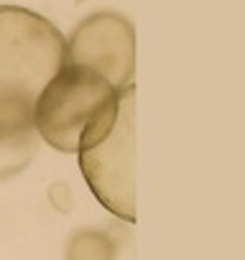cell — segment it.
I'll use <instances>...</instances> for the list:
<instances>
[{"instance_id":"277c9868","label":"cell","mask_w":245,"mask_h":260,"mask_svg":"<svg viewBox=\"0 0 245 260\" xmlns=\"http://www.w3.org/2000/svg\"><path fill=\"white\" fill-rule=\"evenodd\" d=\"M67 64L100 74L112 89L133 84L136 28L131 18L115 11H95L84 16L67 39Z\"/></svg>"},{"instance_id":"8992f818","label":"cell","mask_w":245,"mask_h":260,"mask_svg":"<svg viewBox=\"0 0 245 260\" xmlns=\"http://www.w3.org/2000/svg\"><path fill=\"white\" fill-rule=\"evenodd\" d=\"M67 260H115V242L102 230H79L67 242Z\"/></svg>"},{"instance_id":"7a4b0ae2","label":"cell","mask_w":245,"mask_h":260,"mask_svg":"<svg viewBox=\"0 0 245 260\" xmlns=\"http://www.w3.org/2000/svg\"><path fill=\"white\" fill-rule=\"evenodd\" d=\"M77 156L95 199L117 219L136 222V84L117 89L89 120Z\"/></svg>"},{"instance_id":"6da1fadb","label":"cell","mask_w":245,"mask_h":260,"mask_svg":"<svg viewBox=\"0 0 245 260\" xmlns=\"http://www.w3.org/2000/svg\"><path fill=\"white\" fill-rule=\"evenodd\" d=\"M67 64L64 34L41 13L0 6V136L34 127V107Z\"/></svg>"},{"instance_id":"5b68a950","label":"cell","mask_w":245,"mask_h":260,"mask_svg":"<svg viewBox=\"0 0 245 260\" xmlns=\"http://www.w3.org/2000/svg\"><path fill=\"white\" fill-rule=\"evenodd\" d=\"M39 148L36 130H23L13 136H0V181L13 179L28 169Z\"/></svg>"},{"instance_id":"3957f363","label":"cell","mask_w":245,"mask_h":260,"mask_svg":"<svg viewBox=\"0 0 245 260\" xmlns=\"http://www.w3.org/2000/svg\"><path fill=\"white\" fill-rule=\"evenodd\" d=\"M112 89L100 74L64 64L41 89L34 107V130L54 151L77 153L89 120L112 100Z\"/></svg>"}]
</instances>
